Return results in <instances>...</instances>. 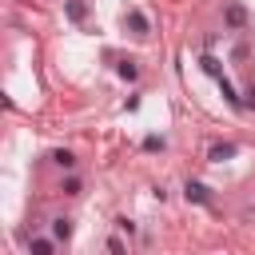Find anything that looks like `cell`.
Returning <instances> with one entry per match:
<instances>
[{
  "instance_id": "6da1fadb",
  "label": "cell",
  "mask_w": 255,
  "mask_h": 255,
  "mask_svg": "<svg viewBox=\"0 0 255 255\" xmlns=\"http://www.w3.org/2000/svg\"><path fill=\"white\" fill-rule=\"evenodd\" d=\"M183 195H187L191 203H211V195H207V187H203V183H195V179H187V187H183Z\"/></svg>"
},
{
  "instance_id": "7a4b0ae2",
  "label": "cell",
  "mask_w": 255,
  "mask_h": 255,
  "mask_svg": "<svg viewBox=\"0 0 255 255\" xmlns=\"http://www.w3.org/2000/svg\"><path fill=\"white\" fill-rule=\"evenodd\" d=\"M227 24H231V28H243V24H247V8H243V4H227Z\"/></svg>"
},
{
  "instance_id": "3957f363",
  "label": "cell",
  "mask_w": 255,
  "mask_h": 255,
  "mask_svg": "<svg viewBox=\"0 0 255 255\" xmlns=\"http://www.w3.org/2000/svg\"><path fill=\"white\" fill-rule=\"evenodd\" d=\"M128 28H131L135 36H147V20H143V12L131 8V12H128Z\"/></svg>"
},
{
  "instance_id": "277c9868",
  "label": "cell",
  "mask_w": 255,
  "mask_h": 255,
  "mask_svg": "<svg viewBox=\"0 0 255 255\" xmlns=\"http://www.w3.org/2000/svg\"><path fill=\"white\" fill-rule=\"evenodd\" d=\"M231 155H235V143H215L207 159H211V163H223V159H231Z\"/></svg>"
},
{
  "instance_id": "5b68a950",
  "label": "cell",
  "mask_w": 255,
  "mask_h": 255,
  "mask_svg": "<svg viewBox=\"0 0 255 255\" xmlns=\"http://www.w3.org/2000/svg\"><path fill=\"white\" fill-rule=\"evenodd\" d=\"M52 235H56V239H68V235H72V223H68V219H52Z\"/></svg>"
},
{
  "instance_id": "8992f818",
  "label": "cell",
  "mask_w": 255,
  "mask_h": 255,
  "mask_svg": "<svg viewBox=\"0 0 255 255\" xmlns=\"http://www.w3.org/2000/svg\"><path fill=\"white\" fill-rule=\"evenodd\" d=\"M68 16H72V20H84V16H88V8H84L80 0H68Z\"/></svg>"
},
{
  "instance_id": "52a82bcc",
  "label": "cell",
  "mask_w": 255,
  "mask_h": 255,
  "mask_svg": "<svg viewBox=\"0 0 255 255\" xmlns=\"http://www.w3.org/2000/svg\"><path fill=\"white\" fill-rule=\"evenodd\" d=\"M52 159H56L60 167H72V163H76V155H72V151H52Z\"/></svg>"
},
{
  "instance_id": "ba28073f",
  "label": "cell",
  "mask_w": 255,
  "mask_h": 255,
  "mask_svg": "<svg viewBox=\"0 0 255 255\" xmlns=\"http://www.w3.org/2000/svg\"><path fill=\"white\" fill-rule=\"evenodd\" d=\"M32 251H36V255H52V243H48V239H32Z\"/></svg>"
},
{
  "instance_id": "9c48e42d",
  "label": "cell",
  "mask_w": 255,
  "mask_h": 255,
  "mask_svg": "<svg viewBox=\"0 0 255 255\" xmlns=\"http://www.w3.org/2000/svg\"><path fill=\"white\" fill-rule=\"evenodd\" d=\"M120 76H124V80H135V64L124 60V64H120Z\"/></svg>"
},
{
  "instance_id": "30bf717a",
  "label": "cell",
  "mask_w": 255,
  "mask_h": 255,
  "mask_svg": "<svg viewBox=\"0 0 255 255\" xmlns=\"http://www.w3.org/2000/svg\"><path fill=\"white\" fill-rule=\"evenodd\" d=\"M64 195H80V179H76V175L64 179Z\"/></svg>"
},
{
  "instance_id": "8fae6325",
  "label": "cell",
  "mask_w": 255,
  "mask_h": 255,
  "mask_svg": "<svg viewBox=\"0 0 255 255\" xmlns=\"http://www.w3.org/2000/svg\"><path fill=\"white\" fill-rule=\"evenodd\" d=\"M143 147H147V151H155V147H163V139H159V135H147V139H143Z\"/></svg>"
},
{
  "instance_id": "7c38bea8",
  "label": "cell",
  "mask_w": 255,
  "mask_h": 255,
  "mask_svg": "<svg viewBox=\"0 0 255 255\" xmlns=\"http://www.w3.org/2000/svg\"><path fill=\"white\" fill-rule=\"evenodd\" d=\"M247 108H255V88H251V92H247Z\"/></svg>"
}]
</instances>
